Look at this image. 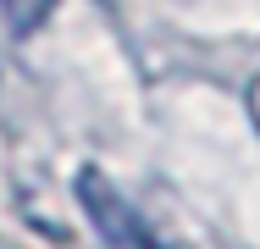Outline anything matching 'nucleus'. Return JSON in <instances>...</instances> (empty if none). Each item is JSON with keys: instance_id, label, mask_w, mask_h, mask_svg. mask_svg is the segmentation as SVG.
Instances as JSON below:
<instances>
[{"instance_id": "obj_1", "label": "nucleus", "mask_w": 260, "mask_h": 249, "mask_svg": "<svg viewBox=\"0 0 260 249\" xmlns=\"http://www.w3.org/2000/svg\"><path fill=\"white\" fill-rule=\"evenodd\" d=\"M78 205H83V216L94 222V233H100L105 244H116V249H172L155 227L127 205V194H122L105 172H94V166L78 172Z\"/></svg>"}, {"instance_id": "obj_2", "label": "nucleus", "mask_w": 260, "mask_h": 249, "mask_svg": "<svg viewBox=\"0 0 260 249\" xmlns=\"http://www.w3.org/2000/svg\"><path fill=\"white\" fill-rule=\"evenodd\" d=\"M0 11H6V22H11L17 34H34V28L55 11V0H0Z\"/></svg>"}]
</instances>
